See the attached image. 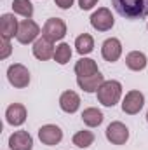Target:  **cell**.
<instances>
[{
  "label": "cell",
  "instance_id": "obj_8",
  "mask_svg": "<svg viewBox=\"0 0 148 150\" xmlns=\"http://www.w3.org/2000/svg\"><path fill=\"white\" fill-rule=\"evenodd\" d=\"M105 133H106V140L110 143H113V145H124L129 140V129H127V126L122 124V122H118V120L111 122L110 126L106 127Z\"/></svg>",
  "mask_w": 148,
  "mask_h": 150
},
{
  "label": "cell",
  "instance_id": "obj_22",
  "mask_svg": "<svg viewBox=\"0 0 148 150\" xmlns=\"http://www.w3.org/2000/svg\"><path fill=\"white\" fill-rule=\"evenodd\" d=\"M72 142H73V145H77L78 149H87V147H91L94 143V134H92V131L82 129V131L75 133Z\"/></svg>",
  "mask_w": 148,
  "mask_h": 150
},
{
  "label": "cell",
  "instance_id": "obj_19",
  "mask_svg": "<svg viewBox=\"0 0 148 150\" xmlns=\"http://www.w3.org/2000/svg\"><path fill=\"white\" fill-rule=\"evenodd\" d=\"M103 119H105L103 112L98 110V108H94V107L85 108V110L82 112V120H84V124L89 126V127H98V126L103 122Z\"/></svg>",
  "mask_w": 148,
  "mask_h": 150
},
{
  "label": "cell",
  "instance_id": "obj_6",
  "mask_svg": "<svg viewBox=\"0 0 148 150\" xmlns=\"http://www.w3.org/2000/svg\"><path fill=\"white\" fill-rule=\"evenodd\" d=\"M38 33H40V28H38V25L33 21V19H23L21 23H19V28H18V42L19 44H32V42H35L38 37Z\"/></svg>",
  "mask_w": 148,
  "mask_h": 150
},
{
  "label": "cell",
  "instance_id": "obj_18",
  "mask_svg": "<svg viewBox=\"0 0 148 150\" xmlns=\"http://www.w3.org/2000/svg\"><path fill=\"white\" fill-rule=\"evenodd\" d=\"M99 72L98 65L94 59L91 58H80L77 63H75V74L77 77H89V75H94Z\"/></svg>",
  "mask_w": 148,
  "mask_h": 150
},
{
  "label": "cell",
  "instance_id": "obj_1",
  "mask_svg": "<svg viewBox=\"0 0 148 150\" xmlns=\"http://www.w3.org/2000/svg\"><path fill=\"white\" fill-rule=\"evenodd\" d=\"M115 11L127 19H141L148 16V0H111Z\"/></svg>",
  "mask_w": 148,
  "mask_h": 150
},
{
  "label": "cell",
  "instance_id": "obj_16",
  "mask_svg": "<svg viewBox=\"0 0 148 150\" xmlns=\"http://www.w3.org/2000/svg\"><path fill=\"white\" fill-rule=\"evenodd\" d=\"M59 107L66 113H75L80 108V96L75 91H65L59 96Z\"/></svg>",
  "mask_w": 148,
  "mask_h": 150
},
{
  "label": "cell",
  "instance_id": "obj_20",
  "mask_svg": "<svg viewBox=\"0 0 148 150\" xmlns=\"http://www.w3.org/2000/svg\"><path fill=\"white\" fill-rule=\"evenodd\" d=\"M75 49H77V52L82 54V56L92 52V49H94V38L91 37L89 33L78 35V37L75 38Z\"/></svg>",
  "mask_w": 148,
  "mask_h": 150
},
{
  "label": "cell",
  "instance_id": "obj_2",
  "mask_svg": "<svg viewBox=\"0 0 148 150\" xmlns=\"http://www.w3.org/2000/svg\"><path fill=\"white\" fill-rule=\"evenodd\" d=\"M122 96V84L118 80H105L98 89V101L103 107H115Z\"/></svg>",
  "mask_w": 148,
  "mask_h": 150
},
{
  "label": "cell",
  "instance_id": "obj_12",
  "mask_svg": "<svg viewBox=\"0 0 148 150\" xmlns=\"http://www.w3.org/2000/svg\"><path fill=\"white\" fill-rule=\"evenodd\" d=\"M9 147H11V150H32L33 138L26 131H14L9 136Z\"/></svg>",
  "mask_w": 148,
  "mask_h": 150
},
{
  "label": "cell",
  "instance_id": "obj_9",
  "mask_svg": "<svg viewBox=\"0 0 148 150\" xmlns=\"http://www.w3.org/2000/svg\"><path fill=\"white\" fill-rule=\"evenodd\" d=\"M38 138L44 145L52 147V145H58L63 140V131L56 124H45L38 129Z\"/></svg>",
  "mask_w": 148,
  "mask_h": 150
},
{
  "label": "cell",
  "instance_id": "obj_5",
  "mask_svg": "<svg viewBox=\"0 0 148 150\" xmlns=\"http://www.w3.org/2000/svg\"><path fill=\"white\" fill-rule=\"evenodd\" d=\"M66 35V23L61 18H49L42 28V37L49 38L52 42L61 40Z\"/></svg>",
  "mask_w": 148,
  "mask_h": 150
},
{
  "label": "cell",
  "instance_id": "obj_26",
  "mask_svg": "<svg viewBox=\"0 0 148 150\" xmlns=\"http://www.w3.org/2000/svg\"><path fill=\"white\" fill-rule=\"evenodd\" d=\"M56 2V5L59 7V9H70L72 5H73L75 0H54Z\"/></svg>",
  "mask_w": 148,
  "mask_h": 150
},
{
  "label": "cell",
  "instance_id": "obj_17",
  "mask_svg": "<svg viewBox=\"0 0 148 150\" xmlns=\"http://www.w3.org/2000/svg\"><path fill=\"white\" fill-rule=\"evenodd\" d=\"M147 56H145V52H141V51H131L127 56H125V65H127V68L129 70H132V72H141V70H145L147 68Z\"/></svg>",
  "mask_w": 148,
  "mask_h": 150
},
{
  "label": "cell",
  "instance_id": "obj_21",
  "mask_svg": "<svg viewBox=\"0 0 148 150\" xmlns=\"http://www.w3.org/2000/svg\"><path fill=\"white\" fill-rule=\"evenodd\" d=\"M12 11L26 19H32L33 16V4L30 0H12Z\"/></svg>",
  "mask_w": 148,
  "mask_h": 150
},
{
  "label": "cell",
  "instance_id": "obj_28",
  "mask_svg": "<svg viewBox=\"0 0 148 150\" xmlns=\"http://www.w3.org/2000/svg\"><path fill=\"white\" fill-rule=\"evenodd\" d=\"M147 28H148V25H147Z\"/></svg>",
  "mask_w": 148,
  "mask_h": 150
},
{
  "label": "cell",
  "instance_id": "obj_13",
  "mask_svg": "<svg viewBox=\"0 0 148 150\" xmlns=\"http://www.w3.org/2000/svg\"><path fill=\"white\" fill-rule=\"evenodd\" d=\"M5 120H7V124L16 126V127L23 126L25 120H26V108H25V105H21V103L9 105L7 110H5Z\"/></svg>",
  "mask_w": 148,
  "mask_h": 150
},
{
  "label": "cell",
  "instance_id": "obj_25",
  "mask_svg": "<svg viewBox=\"0 0 148 150\" xmlns=\"http://www.w3.org/2000/svg\"><path fill=\"white\" fill-rule=\"evenodd\" d=\"M96 4H98V0H78V5H80L82 11H89V9H92Z\"/></svg>",
  "mask_w": 148,
  "mask_h": 150
},
{
  "label": "cell",
  "instance_id": "obj_15",
  "mask_svg": "<svg viewBox=\"0 0 148 150\" xmlns=\"http://www.w3.org/2000/svg\"><path fill=\"white\" fill-rule=\"evenodd\" d=\"M105 82V77L101 75V72L94 75H89V77H77V84L80 89H84L85 93H98L99 86Z\"/></svg>",
  "mask_w": 148,
  "mask_h": 150
},
{
  "label": "cell",
  "instance_id": "obj_23",
  "mask_svg": "<svg viewBox=\"0 0 148 150\" xmlns=\"http://www.w3.org/2000/svg\"><path fill=\"white\" fill-rule=\"evenodd\" d=\"M72 58V47L70 44L66 42H61L58 47H56V52H54V61L58 65H66Z\"/></svg>",
  "mask_w": 148,
  "mask_h": 150
},
{
  "label": "cell",
  "instance_id": "obj_27",
  "mask_svg": "<svg viewBox=\"0 0 148 150\" xmlns=\"http://www.w3.org/2000/svg\"><path fill=\"white\" fill-rule=\"evenodd\" d=\"M147 122H148V112H147Z\"/></svg>",
  "mask_w": 148,
  "mask_h": 150
},
{
  "label": "cell",
  "instance_id": "obj_24",
  "mask_svg": "<svg viewBox=\"0 0 148 150\" xmlns=\"http://www.w3.org/2000/svg\"><path fill=\"white\" fill-rule=\"evenodd\" d=\"M12 47H11V40H5L2 38V52H0V59H5L9 54H11Z\"/></svg>",
  "mask_w": 148,
  "mask_h": 150
},
{
  "label": "cell",
  "instance_id": "obj_14",
  "mask_svg": "<svg viewBox=\"0 0 148 150\" xmlns=\"http://www.w3.org/2000/svg\"><path fill=\"white\" fill-rule=\"evenodd\" d=\"M18 28H19V23L14 18V14H4L0 18V33H2V38H5V40L14 38L18 35Z\"/></svg>",
  "mask_w": 148,
  "mask_h": 150
},
{
  "label": "cell",
  "instance_id": "obj_4",
  "mask_svg": "<svg viewBox=\"0 0 148 150\" xmlns=\"http://www.w3.org/2000/svg\"><path fill=\"white\" fill-rule=\"evenodd\" d=\"M115 25V18L108 7H99L96 12L91 16V26L98 32H108Z\"/></svg>",
  "mask_w": 148,
  "mask_h": 150
},
{
  "label": "cell",
  "instance_id": "obj_7",
  "mask_svg": "<svg viewBox=\"0 0 148 150\" xmlns=\"http://www.w3.org/2000/svg\"><path fill=\"white\" fill-rule=\"evenodd\" d=\"M143 105H145V96H143L141 91H136V89L129 91L124 96V100H122V110L125 113H129V115L140 113V110L143 108Z\"/></svg>",
  "mask_w": 148,
  "mask_h": 150
},
{
  "label": "cell",
  "instance_id": "obj_11",
  "mask_svg": "<svg viewBox=\"0 0 148 150\" xmlns=\"http://www.w3.org/2000/svg\"><path fill=\"white\" fill-rule=\"evenodd\" d=\"M101 56H103L106 61L115 63V61L122 56V44H120V40L115 38V37L106 38V40L103 42V45H101Z\"/></svg>",
  "mask_w": 148,
  "mask_h": 150
},
{
  "label": "cell",
  "instance_id": "obj_3",
  "mask_svg": "<svg viewBox=\"0 0 148 150\" xmlns=\"http://www.w3.org/2000/svg\"><path fill=\"white\" fill-rule=\"evenodd\" d=\"M7 80L11 82V86L18 87V89H23V87H28L30 84V72L25 65L21 63H14L7 68Z\"/></svg>",
  "mask_w": 148,
  "mask_h": 150
},
{
  "label": "cell",
  "instance_id": "obj_10",
  "mask_svg": "<svg viewBox=\"0 0 148 150\" xmlns=\"http://www.w3.org/2000/svg\"><path fill=\"white\" fill-rule=\"evenodd\" d=\"M32 51H33V56H35L37 59L47 61V59L54 58L56 47H54V42H52V40H49V38H45V37H40L33 42Z\"/></svg>",
  "mask_w": 148,
  "mask_h": 150
}]
</instances>
